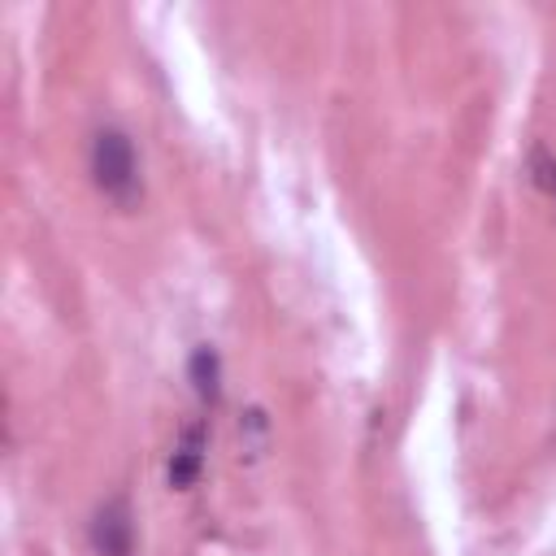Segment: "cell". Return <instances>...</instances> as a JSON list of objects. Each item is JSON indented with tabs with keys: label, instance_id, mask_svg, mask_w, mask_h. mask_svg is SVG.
<instances>
[{
	"label": "cell",
	"instance_id": "cell-3",
	"mask_svg": "<svg viewBox=\"0 0 556 556\" xmlns=\"http://www.w3.org/2000/svg\"><path fill=\"white\" fill-rule=\"evenodd\" d=\"M200 469H204V430L200 426H187L182 439L174 443L169 452V465H165V478L174 491H191L200 482Z\"/></svg>",
	"mask_w": 556,
	"mask_h": 556
},
{
	"label": "cell",
	"instance_id": "cell-4",
	"mask_svg": "<svg viewBox=\"0 0 556 556\" xmlns=\"http://www.w3.org/2000/svg\"><path fill=\"white\" fill-rule=\"evenodd\" d=\"M187 378H191V391H195L204 404H213V400L222 395V356H217L213 343H200V348L187 356Z\"/></svg>",
	"mask_w": 556,
	"mask_h": 556
},
{
	"label": "cell",
	"instance_id": "cell-5",
	"mask_svg": "<svg viewBox=\"0 0 556 556\" xmlns=\"http://www.w3.org/2000/svg\"><path fill=\"white\" fill-rule=\"evenodd\" d=\"M534 178H539L547 191H556V156H547L543 148L534 152Z\"/></svg>",
	"mask_w": 556,
	"mask_h": 556
},
{
	"label": "cell",
	"instance_id": "cell-2",
	"mask_svg": "<svg viewBox=\"0 0 556 556\" xmlns=\"http://www.w3.org/2000/svg\"><path fill=\"white\" fill-rule=\"evenodd\" d=\"M96 556H135V517L126 500H104L87 526Z\"/></svg>",
	"mask_w": 556,
	"mask_h": 556
},
{
	"label": "cell",
	"instance_id": "cell-1",
	"mask_svg": "<svg viewBox=\"0 0 556 556\" xmlns=\"http://www.w3.org/2000/svg\"><path fill=\"white\" fill-rule=\"evenodd\" d=\"M87 169H91V182L104 200H113L117 208H135L143 200V165H139V152H135V139L104 122L91 130V143H87Z\"/></svg>",
	"mask_w": 556,
	"mask_h": 556
}]
</instances>
